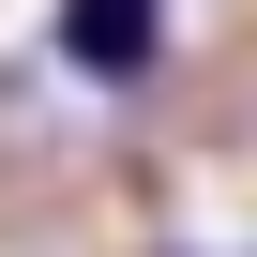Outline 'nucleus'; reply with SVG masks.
<instances>
[{
	"label": "nucleus",
	"mask_w": 257,
	"mask_h": 257,
	"mask_svg": "<svg viewBox=\"0 0 257 257\" xmlns=\"http://www.w3.org/2000/svg\"><path fill=\"white\" fill-rule=\"evenodd\" d=\"M167 46H182V0H46V61L106 106H137L167 76Z\"/></svg>",
	"instance_id": "1"
}]
</instances>
